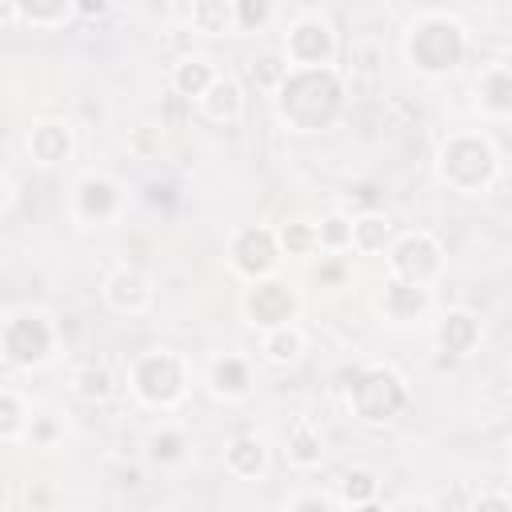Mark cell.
Masks as SVG:
<instances>
[{
	"mask_svg": "<svg viewBox=\"0 0 512 512\" xmlns=\"http://www.w3.org/2000/svg\"><path fill=\"white\" fill-rule=\"evenodd\" d=\"M272 104L292 132H320L344 104V80L336 68H288V76L272 92Z\"/></svg>",
	"mask_w": 512,
	"mask_h": 512,
	"instance_id": "obj_1",
	"label": "cell"
},
{
	"mask_svg": "<svg viewBox=\"0 0 512 512\" xmlns=\"http://www.w3.org/2000/svg\"><path fill=\"white\" fill-rule=\"evenodd\" d=\"M404 60L412 72L420 76H448L464 64L468 56V28L460 24V16L444 12V8H424L408 20L404 28Z\"/></svg>",
	"mask_w": 512,
	"mask_h": 512,
	"instance_id": "obj_2",
	"label": "cell"
},
{
	"mask_svg": "<svg viewBox=\"0 0 512 512\" xmlns=\"http://www.w3.org/2000/svg\"><path fill=\"white\" fill-rule=\"evenodd\" d=\"M436 176H440V184H448L452 192H464V196L488 192L492 180L500 176L492 140L480 132H452L436 152Z\"/></svg>",
	"mask_w": 512,
	"mask_h": 512,
	"instance_id": "obj_3",
	"label": "cell"
},
{
	"mask_svg": "<svg viewBox=\"0 0 512 512\" xmlns=\"http://www.w3.org/2000/svg\"><path fill=\"white\" fill-rule=\"evenodd\" d=\"M188 360L172 348H148L128 364V388L148 408H176L188 392Z\"/></svg>",
	"mask_w": 512,
	"mask_h": 512,
	"instance_id": "obj_4",
	"label": "cell"
},
{
	"mask_svg": "<svg viewBox=\"0 0 512 512\" xmlns=\"http://www.w3.org/2000/svg\"><path fill=\"white\" fill-rule=\"evenodd\" d=\"M60 328L44 308H12L0 324V352L8 368H40L52 360Z\"/></svg>",
	"mask_w": 512,
	"mask_h": 512,
	"instance_id": "obj_5",
	"label": "cell"
},
{
	"mask_svg": "<svg viewBox=\"0 0 512 512\" xmlns=\"http://www.w3.org/2000/svg\"><path fill=\"white\" fill-rule=\"evenodd\" d=\"M336 52H340V40H336V24L328 20V12L300 8L288 20L284 48H280V56H284L288 68H336L332 64Z\"/></svg>",
	"mask_w": 512,
	"mask_h": 512,
	"instance_id": "obj_6",
	"label": "cell"
},
{
	"mask_svg": "<svg viewBox=\"0 0 512 512\" xmlns=\"http://www.w3.org/2000/svg\"><path fill=\"white\" fill-rule=\"evenodd\" d=\"M408 404V384L396 368L388 364H372L364 368L352 384H348V408L356 412V420L364 424H384L392 420L400 408Z\"/></svg>",
	"mask_w": 512,
	"mask_h": 512,
	"instance_id": "obj_7",
	"label": "cell"
},
{
	"mask_svg": "<svg viewBox=\"0 0 512 512\" xmlns=\"http://www.w3.org/2000/svg\"><path fill=\"white\" fill-rule=\"evenodd\" d=\"M440 272H444V248L432 232L416 228V232H404L392 240V248H388V276L392 280L432 288L440 280Z\"/></svg>",
	"mask_w": 512,
	"mask_h": 512,
	"instance_id": "obj_8",
	"label": "cell"
},
{
	"mask_svg": "<svg viewBox=\"0 0 512 512\" xmlns=\"http://www.w3.org/2000/svg\"><path fill=\"white\" fill-rule=\"evenodd\" d=\"M244 316L252 328L260 332H272V328H284V324H296V312H300V296L296 288H288L284 280L268 276V280H252L244 300H240Z\"/></svg>",
	"mask_w": 512,
	"mask_h": 512,
	"instance_id": "obj_9",
	"label": "cell"
},
{
	"mask_svg": "<svg viewBox=\"0 0 512 512\" xmlns=\"http://www.w3.org/2000/svg\"><path fill=\"white\" fill-rule=\"evenodd\" d=\"M68 208H72V220L84 224V228L112 224L124 208V188L108 172H84L72 184V204Z\"/></svg>",
	"mask_w": 512,
	"mask_h": 512,
	"instance_id": "obj_10",
	"label": "cell"
},
{
	"mask_svg": "<svg viewBox=\"0 0 512 512\" xmlns=\"http://www.w3.org/2000/svg\"><path fill=\"white\" fill-rule=\"evenodd\" d=\"M280 236L276 228H264V224H252V228H240L232 240H228V264L248 276V280H268L280 264Z\"/></svg>",
	"mask_w": 512,
	"mask_h": 512,
	"instance_id": "obj_11",
	"label": "cell"
},
{
	"mask_svg": "<svg viewBox=\"0 0 512 512\" xmlns=\"http://www.w3.org/2000/svg\"><path fill=\"white\" fill-rule=\"evenodd\" d=\"M100 292H104V304L112 312H124V316H140V312L152 308V280L140 268H128V264L108 272Z\"/></svg>",
	"mask_w": 512,
	"mask_h": 512,
	"instance_id": "obj_12",
	"label": "cell"
},
{
	"mask_svg": "<svg viewBox=\"0 0 512 512\" xmlns=\"http://www.w3.org/2000/svg\"><path fill=\"white\" fill-rule=\"evenodd\" d=\"M76 140H72V128L64 120H36L28 132H24V152L32 156V164L40 168H56L72 156Z\"/></svg>",
	"mask_w": 512,
	"mask_h": 512,
	"instance_id": "obj_13",
	"label": "cell"
},
{
	"mask_svg": "<svg viewBox=\"0 0 512 512\" xmlns=\"http://www.w3.org/2000/svg\"><path fill=\"white\" fill-rule=\"evenodd\" d=\"M380 316L388 324H412L428 312V288H416V284H404V280H384L380 288V300H376Z\"/></svg>",
	"mask_w": 512,
	"mask_h": 512,
	"instance_id": "obj_14",
	"label": "cell"
},
{
	"mask_svg": "<svg viewBox=\"0 0 512 512\" xmlns=\"http://www.w3.org/2000/svg\"><path fill=\"white\" fill-rule=\"evenodd\" d=\"M216 76H220V68H216V60H208V56H200V52H192V56H180L176 64H172V72H168V84H172V92L176 96H184V100H204V92L216 84Z\"/></svg>",
	"mask_w": 512,
	"mask_h": 512,
	"instance_id": "obj_15",
	"label": "cell"
},
{
	"mask_svg": "<svg viewBox=\"0 0 512 512\" xmlns=\"http://www.w3.org/2000/svg\"><path fill=\"white\" fill-rule=\"evenodd\" d=\"M436 344H440V352H448V356H468V352L480 344V320H476L468 308H448V312L436 320Z\"/></svg>",
	"mask_w": 512,
	"mask_h": 512,
	"instance_id": "obj_16",
	"label": "cell"
},
{
	"mask_svg": "<svg viewBox=\"0 0 512 512\" xmlns=\"http://www.w3.org/2000/svg\"><path fill=\"white\" fill-rule=\"evenodd\" d=\"M224 468L240 480H260L268 472V444L256 432H240L224 444Z\"/></svg>",
	"mask_w": 512,
	"mask_h": 512,
	"instance_id": "obj_17",
	"label": "cell"
},
{
	"mask_svg": "<svg viewBox=\"0 0 512 512\" xmlns=\"http://www.w3.org/2000/svg\"><path fill=\"white\" fill-rule=\"evenodd\" d=\"M200 112L216 124H236L244 116V84L232 76V72H220L216 84L204 92L200 100Z\"/></svg>",
	"mask_w": 512,
	"mask_h": 512,
	"instance_id": "obj_18",
	"label": "cell"
},
{
	"mask_svg": "<svg viewBox=\"0 0 512 512\" xmlns=\"http://www.w3.org/2000/svg\"><path fill=\"white\" fill-rule=\"evenodd\" d=\"M392 240H396V232H392L388 212L368 208V212H356L352 216V252H360V256H380L384 252L388 256Z\"/></svg>",
	"mask_w": 512,
	"mask_h": 512,
	"instance_id": "obj_19",
	"label": "cell"
},
{
	"mask_svg": "<svg viewBox=\"0 0 512 512\" xmlns=\"http://www.w3.org/2000/svg\"><path fill=\"white\" fill-rule=\"evenodd\" d=\"M208 384L220 400H244L252 392V364L244 356H216L208 368Z\"/></svg>",
	"mask_w": 512,
	"mask_h": 512,
	"instance_id": "obj_20",
	"label": "cell"
},
{
	"mask_svg": "<svg viewBox=\"0 0 512 512\" xmlns=\"http://www.w3.org/2000/svg\"><path fill=\"white\" fill-rule=\"evenodd\" d=\"M284 456L292 468H316L324 460V432L308 416H300L284 436Z\"/></svg>",
	"mask_w": 512,
	"mask_h": 512,
	"instance_id": "obj_21",
	"label": "cell"
},
{
	"mask_svg": "<svg viewBox=\"0 0 512 512\" xmlns=\"http://www.w3.org/2000/svg\"><path fill=\"white\" fill-rule=\"evenodd\" d=\"M476 104L484 116H512V76L500 64H488L476 80Z\"/></svg>",
	"mask_w": 512,
	"mask_h": 512,
	"instance_id": "obj_22",
	"label": "cell"
},
{
	"mask_svg": "<svg viewBox=\"0 0 512 512\" xmlns=\"http://www.w3.org/2000/svg\"><path fill=\"white\" fill-rule=\"evenodd\" d=\"M68 388H72V396L76 400H108L112 392H116V372H112V364H104V360H88V364H80L76 372H72V380H68Z\"/></svg>",
	"mask_w": 512,
	"mask_h": 512,
	"instance_id": "obj_23",
	"label": "cell"
},
{
	"mask_svg": "<svg viewBox=\"0 0 512 512\" xmlns=\"http://www.w3.org/2000/svg\"><path fill=\"white\" fill-rule=\"evenodd\" d=\"M180 16H188V24L204 36H224L236 32V16H232V0H196L188 8H180Z\"/></svg>",
	"mask_w": 512,
	"mask_h": 512,
	"instance_id": "obj_24",
	"label": "cell"
},
{
	"mask_svg": "<svg viewBox=\"0 0 512 512\" xmlns=\"http://www.w3.org/2000/svg\"><path fill=\"white\" fill-rule=\"evenodd\" d=\"M260 356L276 368H288L304 356V332L300 324H284V328H272V332H260Z\"/></svg>",
	"mask_w": 512,
	"mask_h": 512,
	"instance_id": "obj_25",
	"label": "cell"
},
{
	"mask_svg": "<svg viewBox=\"0 0 512 512\" xmlns=\"http://www.w3.org/2000/svg\"><path fill=\"white\" fill-rule=\"evenodd\" d=\"M32 408H28V400L8 384L4 392H0V440L4 444H16V440H28V428H32Z\"/></svg>",
	"mask_w": 512,
	"mask_h": 512,
	"instance_id": "obj_26",
	"label": "cell"
},
{
	"mask_svg": "<svg viewBox=\"0 0 512 512\" xmlns=\"http://www.w3.org/2000/svg\"><path fill=\"white\" fill-rule=\"evenodd\" d=\"M76 16V4L72 0H16V20L20 24H32V28H60Z\"/></svg>",
	"mask_w": 512,
	"mask_h": 512,
	"instance_id": "obj_27",
	"label": "cell"
},
{
	"mask_svg": "<svg viewBox=\"0 0 512 512\" xmlns=\"http://www.w3.org/2000/svg\"><path fill=\"white\" fill-rule=\"evenodd\" d=\"M144 452H148V460H152V464L168 468V464H180V460L188 456V440H184V432H180L176 424H160V428H152V432H148Z\"/></svg>",
	"mask_w": 512,
	"mask_h": 512,
	"instance_id": "obj_28",
	"label": "cell"
},
{
	"mask_svg": "<svg viewBox=\"0 0 512 512\" xmlns=\"http://www.w3.org/2000/svg\"><path fill=\"white\" fill-rule=\"evenodd\" d=\"M316 236H320V252H324V256L352 252V216L328 212V216L316 224Z\"/></svg>",
	"mask_w": 512,
	"mask_h": 512,
	"instance_id": "obj_29",
	"label": "cell"
},
{
	"mask_svg": "<svg viewBox=\"0 0 512 512\" xmlns=\"http://www.w3.org/2000/svg\"><path fill=\"white\" fill-rule=\"evenodd\" d=\"M276 236H280V252H288V256H316L320 252L316 224H308V220H284L276 228Z\"/></svg>",
	"mask_w": 512,
	"mask_h": 512,
	"instance_id": "obj_30",
	"label": "cell"
},
{
	"mask_svg": "<svg viewBox=\"0 0 512 512\" xmlns=\"http://www.w3.org/2000/svg\"><path fill=\"white\" fill-rule=\"evenodd\" d=\"M336 492H340L344 508L372 504V500H376V492H380V480H376V472H368V468H352V472H344V476H340Z\"/></svg>",
	"mask_w": 512,
	"mask_h": 512,
	"instance_id": "obj_31",
	"label": "cell"
},
{
	"mask_svg": "<svg viewBox=\"0 0 512 512\" xmlns=\"http://www.w3.org/2000/svg\"><path fill=\"white\" fill-rule=\"evenodd\" d=\"M232 16H236V32H264L276 20V4H268V0H232Z\"/></svg>",
	"mask_w": 512,
	"mask_h": 512,
	"instance_id": "obj_32",
	"label": "cell"
},
{
	"mask_svg": "<svg viewBox=\"0 0 512 512\" xmlns=\"http://www.w3.org/2000/svg\"><path fill=\"white\" fill-rule=\"evenodd\" d=\"M284 512H336V504L328 496H320V492H300V496L288 500Z\"/></svg>",
	"mask_w": 512,
	"mask_h": 512,
	"instance_id": "obj_33",
	"label": "cell"
},
{
	"mask_svg": "<svg viewBox=\"0 0 512 512\" xmlns=\"http://www.w3.org/2000/svg\"><path fill=\"white\" fill-rule=\"evenodd\" d=\"M56 432H60V424H56L52 416H36V420H32V428H28V440H32L36 448H52Z\"/></svg>",
	"mask_w": 512,
	"mask_h": 512,
	"instance_id": "obj_34",
	"label": "cell"
},
{
	"mask_svg": "<svg viewBox=\"0 0 512 512\" xmlns=\"http://www.w3.org/2000/svg\"><path fill=\"white\" fill-rule=\"evenodd\" d=\"M472 512H512V500L504 492H484V496H476Z\"/></svg>",
	"mask_w": 512,
	"mask_h": 512,
	"instance_id": "obj_35",
	"label": "cell"
},
{
	"mask_svg": "<svg viewBox=\"0 0 512 512\" xmlns=\"http://www.w3.org/2000/svg\"><path fill=\"white\" fill-rule=\"evenodd\" d=\"M348 512H388V508H384V504H376V500H372V504H356V508H348Z\"/></svg>",
	"mask_w": 512,
	"mask_h": 512,
	"instance_id": "obj_36",
	"label": "cell"
},
{
	"mask_svg": "<svg viewBox=\"0 0 512 512\" xmlns=\"http://www.w3.org/2000/svg\"><path fill=\"white\" fill-rule=\"evenodd\" d=\"M496 64H500V68H504V72H508V76H512V44H508V48H504V56H500V60H496Z\"/></svg>",
	"mask_w": 512,
	"mask_h": 512,
	"instance_id": "obj_37",
	"label": "cell"
},
{
	"mask_svg": "<svg viewBox=\"0 0 512 512\" xmlns=\"http://www.w3.org/2000/svg\"><path fill=\"white\" fill-rule=\"evenodd\" d=\"M408 512H432V508H424V504H416V508H408Z\"/></svg>",
	"mask_w": 512,
	"mask_h": 512,
	"instance_id": "obj_38",
	"label": "cell"
},
{
	"mask_svg": "<svg viewBox=\"0 0 512 512\" xmlns=\"http://www.w3.org/2000/svg\"><path fill=\"white\" fill-rule=\"evenodd\" d=\"M508 388H512V364H508Z\"/></svg>",
	"mask_w": 512,
	"mask_h": 512,
	"instance_id": "obj_39",
	"label": "cell"
}]
</instances>
